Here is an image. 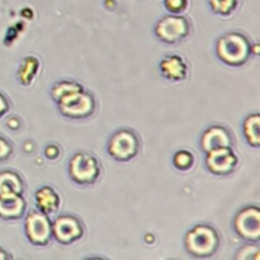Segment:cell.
Listing matches in <instances>:
<instances>
[{"mask_svg":"<svg viewBox=\"0 0 260 260\" xmlns=\"http://www.w3.org/2000/svg\"><path fill=\"white\" fill-rule=\"evenodd\" d=\"M25 190L24 179L14 170L0 172V196H23Z\"/></svg>","mask_w":260,"mask_h":260,"instance_id":"15","label":"cell"},{"mask_svg":"<svg viewBox=\"0 0 260 260\" xmlns=\"http://www.w3.org/2000/svg\"><path fill=\"white\" fill-rule=\"evenodd\" d=\"M61 116L69 119H85L94 114L96 101L93 94L86 89L75 91L56 102Z\"/></svg>","mask_w":260,"mask_h":260,"instance_id":"5","label":"cell"},{"mask_svg":"<svg viewBox=\"0 0 260 260\" xmlns=\"http://www.w3.org/2000/svg\"><path fill=\"white\" fill-rule=\"evenodd\" d=\"M13 152H14V146H13L12 142L0 135V162L9 160Z\"/></svg>","mask_w":260,"mask_h":260,"instance_id":"23","label":"cell"},{"mask_svg":"<svg viewBox=\"0 0 260 260\" xmlns=\"http://www.w3.org/2000/svg\"><path fill=\"white\" fill-rule=\"evenodd\" d=\"M220 245V234L210 223H198L188 230L184 236L185 250L194 258H211L217 253Z\"/></svg>","mask_w":260,"mask_h":260,"instance_id":"2","label":"cell"},{"mask_svg":"<svg viewBox=\"0 0 260 260\" xmlns=\"http://www.w3.org/2000/svg\"><path fill=\"white\" fill-rule=\"evenodd\" d=\"M205 164L211 174L228 177L238 168L239 156L233 147H217L206 152Z\"/></svg>","mask_w":260,"mask_h":260,"instance_id":"10","label":"cell"},{"mask_svg":"<svg viewBox=\"0 0 260 260\" xmlns=\"http://www.w3.org/2000/svg\"><path fill=\"white\" fill-rule=\"evenodd\" d=\"M35 202L37 210L46 215L57 212L61 206V197L57 190L51 185H42L35 193Z\"/></svg>","mask_w":260,"mask_h":260,"instance_id":"14","label":"cell"},{"mask_svg":"<svg viewBox=\"0 0 260 260\" xmlns=\"http://www.w3.org/2000/svg\"><path fill=\"white\" fill-rule=\"evenodd\" d=\"M68 174L75 184L91 185L98 182L102 175L101 161L89 152L78 151L69 160Z\"/></svg>","mask_w":260,"mask_h":260,"instance_id":"4","label":"cell"},{"mask_svg":"<svg viewBox=\"0 0 260 260\" xmlns=\"http://www.w3.org/2000/svg\"><path fill=\"white\" fill-rule=\"evenodd\" d=\"M234 136L228 127L222 124H212L202 132L200 137V147L203 152H208L217 147H233Z\"/></svg>","mask_w":260,"mask_h":260,"instance_id":"11","label":"cell"},{"mask_svg":"<svg viewBox=\"0 0 260 260\" xmlns=\"http://www.w3.org/2000/svg\"><path fill=\"white\" fill-rule=\"evenodd\" d=\"M141 140L135 129L122 127L109 136L107 142V154L118 162L131 161L140 154Z\"/></svg>","mask_w":260,"mask_h":260,"instance_id":"3","label":"cell"},{"mask_svg":"<svg viewBox=\"0 0 260 260\" xmlns=\"http://www.w3.org/2000/svg\"><path fill=\"white\" fill-rule=\"evenodd\" d=\"M84 85L83 84L78 83L75 80H60V81H56L52 86H51V98L52 101L58 102L61 98L63 96L69 95L71 93H75V91L79 90H83Z\"/></svg>","mask_w":260,"mask_h":260,"instance_id":"18","label":"cell"},{"mask_svg":"<svg viewBox=\"0 0 260 260\" xmlns=\"http://www.w3.org/2000/svg\"><path fill=\"white\" fill-rule=\"evenodd\" d=\"M192 23L182 14H168L160 18L154 27L156 38L167 45H177L189 37Z\"/></svg>","mask_w":260,"mask_h":260,"instance_id":"6","label":"cell"},{"mask_svg":"<svg viewBox=\"0 0 260 260\" xmlns=\"http://www.w3.org/2000/svg\"><path fill=\"white\" fill-rule=\"evenodd\" d=\"M196 156L190 150L180 149L173 155V165L180 172H188L194 167Z\"/></svg>","mask_w":260,"mask_h":260,"instance_id":"19","label":"cell"},{"mask_svg":"<svg viewBox=\"0 0 260 260\" xmlns=\"http://www.w3.org/2000/svg\"><path fill=\"white\" fill-rule=\"evenodd\" d=\"M215 51L216 56L222 63L230 68H240L254 55V45L245 33L231 30L217 38Z\"/></svg>","mask_w":260,"mask_h":260,"instance_id":"1","label":"cell"},{"mask_svg":"<svg viewBox=\"0 0 260 260\" xmlns=\"http://www.w3.org/2000/svg\"><path fill=\"white\" fill-rule=\"evenodd\" d=\"M45 155L50 160H55L60 156V147L55 144H50L46 146L45 149Z\"/></svg>","mask_w":260,"mask_h":260,"instance_id":"24","label":"cell"},{"mask_svg":"<svg viewBox=\"0 0 260 260\" xmlns=\"http://www.w3.org/2000/svg\"><path fill=\"white\" fill-rule=\"evenodd\" d=\"M85 235V226L78 216L63 213L52 221V238L61 245H71Z\"/></svg>","mask_w":260,"mask_h":260,"instance_id":"9","label":"cell"},{"mask_svg":"<svg viewBox=\"0 0 260 260\" xmlns=\"http://www.w3.org/2000/svg\"><path fill=\"white\" fill-rule=\"evenodd\" d=\"M27 212V202L23 196H0V218L4 221L19 220Z\"/></svg>","mask_w":260,"mask_h":260,"instance_id":"13","label":"cell"},{"mask_svg":"<svg viewBox=\"0 0 260 260\" xmlns=\"http://www.w3.org/2000/svg\"><path fill=\"white\" fill-rule=\"evenodd\" d=\"M233 229L236 235L246 243L260 240V208L258 205H248L235 213Z\"/></svg>","mask_w":260,"mask_h":260,"instance_id":"7","label":"cell"},{"mask_svg":"<svg viewBox=\"0 0 260 260\" xmlns=\"http://www.w3.org/2000/svg\"><path fill=\"white\" fill-rule=\"evenodd\" d=\"M159 73L165 80L170 83H179L188 78L189 66L182 55L172 53V55H165L160 60Z\"/></svg>","mask_w":260,"mask_h":260,"instance_id":"12","label":"cell"},{"mask_svg":"<svg viewBox=\"0 0 260 260\" xmlns=\"http://www.w3.org/2000/svg\"><path fill=\"white\" fill-rule=\"evenodd\" d=\"M164 7L169 14H183L189 7V0H164Z\"/></svg>","mask_w":260,"mask_h":260,"instance_id":"22","label":"cell"},{"mask_svg":"<svg viewBox=\"0 0 260 260\" xmlns=\"http://www.w3.org/2000/svg\"><path fill=\"white\" fill-rule=\"evenodd\" d=\"M240 0H208L211 10L221 17H229L239 7Z\"/></svg>","mask_w":260,"mask_h":260,"instance_id":"20","label":"cell"},{"mask_svg":"<svg viewBox=\"0 0 260 260\" xmlns=\"http://www.w3.org/2000/svg\"><path fill=\"white\" fill-rule=\"evenodd\" d=\"M5 259H12V255H10L7 250L0 248V260H5Z\"/></svg>","mask_w":260,"mask_h":260,"instance_id":"26","label":"cell"},{"mask_svg":"<svg viewBox=\"0 0 260 260\" xmlns=\"http://www.w3.org/2000/svg\"><path fill=\"white\" fill-rule=\"evenodd\" d=\"M10 111V102L4 93L0 91V118L5 116Z\"/></svg>","mask_w":260,"mask_h":260,"instance_id":"25","label":"cell"},{"mask_svg":"<svg viewBox=\"0 0 260 260\" xmlns=\"http://www.w3.org/2000/svg\"><path fill=\"white\" fill-rule=\"evenodd\" d=\"M235 260H260V246L259 243H248L238 249Z\"/></svg>","mask_w":260,"mask_h":260,"instance_id":"21","label":"cell"},{"mask_svg":"<svg viewBox=\"0 0 260 260\" xmlns=\"http://www.w3.org/2000/svg\"><path fill=\"white\" fill-rule=\"evenodd\" d=\"M243 135L246 144L253 149L260 146V114L258 112L248 114L243 121Z\"/></svg>","mask_w":260,"mask_h":260,"instance_id":"17","label":"cell"},{"mask_svg":"<svg viewBox=\"0 0 260 260\" xmlns=\"http://www.w3.org/2000/svg\"><path fill=\"white\" fill-rule=\"evenodd\" d=\"M41 71V61L36 56H25L22 58L17 70V80L20 85L29 86Z\"/></svg>","mask_w":260,"mask_h":260,"instance_id":"16","label":"cell"},{"mask_svg":"<svg viewBox=\"0 0 260 260\" xmlns=\"http://www.w3.org/2000/svg\"><path fill=\"white\" fill-rule=\"evenodd\" d=\"M24 235L32 245H48L52 239V221L37 208L29 210L24 218Z\"/></svg>","mask_w":260,"mask_h":260,"instance_id":"8","label":"cell"}]
</instances>
